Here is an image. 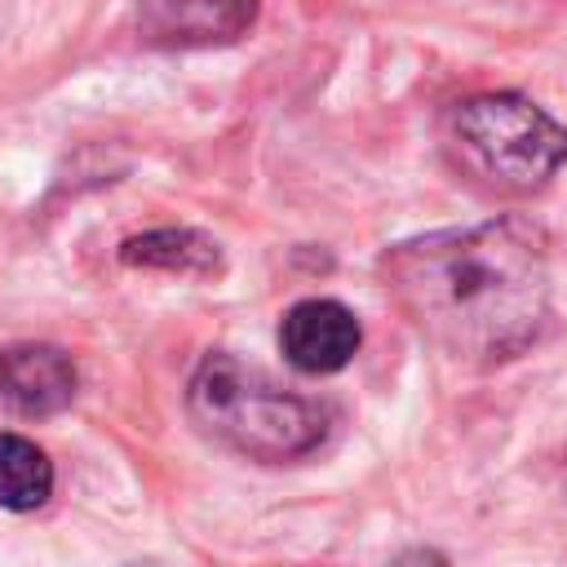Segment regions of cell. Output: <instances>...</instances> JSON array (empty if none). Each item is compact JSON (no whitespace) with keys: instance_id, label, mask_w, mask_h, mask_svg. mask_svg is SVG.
<instances>
[{"instance_id":"obj_4","label":"cell","mask_w":567,"mask_h":567,"mask_svg":"<svg viewBox=\"0 0 567 567\" xmlns=\"http://www.w3.org/2000/svg\"><path fill=\"white\" fill-rule=\"evenodd\" d=\"M359 341H363V328H359L354 310H346L332 297H306L279 323V346H284L288 363L301 372H315V377L341 372L354 359Z\"/></svg>"},{"instance_id":"obj_5","label":"cell","mask_w":567,"mask_h":567,"mask_svg":"<svg viewBox=\"0 0 567 567\" xmlns=\"http://www.w3.org/2000/svg\"><path fill=\"white\" fill-rule=\"evenodd\" d=\"M75 363L66 350L44 341H22L0 350V403L18 416H53L75 399Z\"/></svg>"},{"instance_id":"obj_2","label":"cell","mask_w":567,"mask_h":567,"mask_svg":"<svg viewBox=\"0 0 567 567\" xmlns=\"http://www.w3.org/2000/svg\"><path fill=\"white\" fill-rule=\"evenodd\" d=\"M186 412L204 434L266 465L315 452L332 430L323 399H306L235 354H208L195 368Z\"/></svg>"},{"instance_id":"obj_1","label":"cell","mask_w":567,"mask_h":567,"mask_svg":"<svg viewBox=\"0 0 567 567\" xmlns=\"http://www.w3.org/2000/svg\"><path fill=\"white\" fill-rule=\"evenodd\" d=\"M381 275L403 315L465 363L518 359L549 323L545 239L518 217L394 244Z\"/></svg>"},{"instance_id":"obj_6","label":"cell","mask_w":567,"mask_h":567,"mask_svg":"<svg viewBox=\"0 0 567 567\" xmlns=\"http://www.w3.org/2000/svg\"><path fill=\"white\" fill-rule=\"evenodd\" d=\"M257 18V0H142V35L151 44H230Z\"/></svg>"},{"instance_id":"obj_7","label":"cell","mask_w":567,"mask_h":567,"mask_svg":"<svg viewBox=\"0 0 567 567\" xmlns=\"http://www.w3.org/2000/svg\"><path fill=\"white\" fill-rule=\"evenodd\" d=\"M124 266H146V270H177V275H213L217 270V244L195 235V230H146L124 239L120 248Z\"/></svg>"},{"instance_id":"obj_8","label":"cell","mask_w":567,"mask_h":567,"mask_svg":"<svg viewBox=\"0 0 567 567\" xmlns=\"http://www.w3.org/2000/svg\"><path fill=\"white\" fill-rule=\"evenodd\" d=\"M53 492V461L22 434L0 430V509H40Z\"/></svg>"},{"instance_id":"obj_3","label":"cell","mask_w":567,"mask_h":567,"mask_svg":"<svg viewBox=\"0 0 567 567\" xmlns=\"http://www.w3.org/2000/svg\"><path fill=\"white\" fill-rule=\"evenodd\" d=\"M443 146L470 182L496 195H532L563 168L567 128L523 93H478L447 111Z\"/></svg>"}]
</instances>
